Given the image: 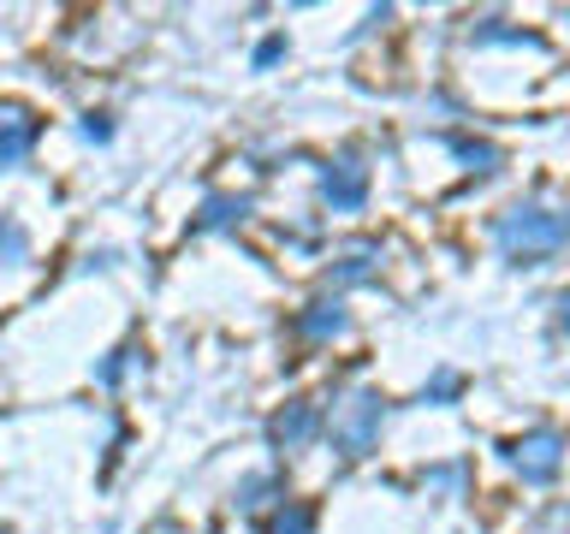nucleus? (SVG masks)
Returning a JSON list of instances; mask_svg holds the SVG:
<instances>
[{
    "label": "nucleus",
    "mask_w": 570,
    "mask_h": 534,
    "mask_svg": "<svg viewBox=\"0 0 570 534\" xmlns=\"http://www.w3.org/2000/svg\"><path fill=\"white\" fill-rule=\"evenodd\" d=\"M505 261L517 267H541L547 256H559L570 244V208H552V202H517L511 214H499L493 226Z\"/></svg>",
    "instance_id": "obj_1"
},
{
    "label": "nucleus",
    "mask_w": 570,
    "mask_h": 534,
    "mask_svg": "<svg viewBox=\"0 0 570 534\" xmlns=\"http://www.w3.org/2000/svg\"><path fill=\"white\" fill-rule=\"evenodd\" d=\"M381 427H386V398L381 392H368V386H356L345 404H333V416H327V439H333V452L338 457H368L374 445H381Z\"/></svg>",
    "instance_id": "obj_2"
},
{
    "label": "nucleus",
    "mask_w": 570,
    "mask_h": 534,
    "mask_svg": "<svg viewBox=\"0 0 570 534\" xmlns=\"http://www.w3.org/2000/svg\"><path fill=\"white\" fill-rule=\"evenodd\" d=\"M511 469L529 481V487H547V481H559L564 469V434H552V427H534V434L511 439Z\"/></svg>",
    "instance_id": "obj_3"
},
{
    "label": "nucleus",
    "mask_w": 570,
    "mask_h": 534,
    "mask_svg": "<svg viewBox=\"0 0 570 534\" xmlns=\"http://www.w3.org/2000/svg\"><path fill=\"white\" fill-rule=\"evenodd\" d=\"M321 202H327L333 214H356L368 202V167H363V155H333L327 167H321Z\"/></svg>",
    "instance_id": "obj_4"
},
{
    "label": "nucleus",
    "mask_w": 570,
    "mask_h": 534,
    "mask_svg": "<svg viewBox=\"0 0 570 534\" xmlns=\"http://www.w3.org/2000/svg\"><path fill=\"white\" fill-rule=\"evenodd\" d=\"M321 434V409L309 404V398H292V404H279L274 416H267V445H274V452H303V445H309Z\"/></svg>",
    "instance_id": "obj_5"
},
{
    "label": "nucleus",
    "mask_w": 570,
    "mask_h": 534,
    "mask_svg": "<svg viewBox=\"0 0 570 534\" xmlns=\"http://www.w3.org/2000/svg\"><path fill=\"white\" fill-rule=\"evenodd\" d=\"M36 137H42V119L24 113V107H7V113H0V172L24 167L30 149H36Z\"/></svg>",
    "instance_id": "obj_6"
},
{
    "label": "nucleus",
    "mask_w": 570,
    "mask_h": 534,
    "mask_svg": "<svg viewBox=\"0 0 570 534\" xmlns=\"http://www.w3.org/2000/svg\"><path fill=\"white\" fill-rule=\"evenodd\" d=\"M292 327H297V338H309V345H327V338H338L351 327V315H345V303H338V297H315Z\"/></svg>",
    "instance_id": "obj_7"
},
{
    "label": "nucleus",
    "mask_w": 570,
    "mask_h": 534,
    "mask_svg": "<svg viewBox=\"0 0 570 534\" xmlns=\"http://www.w3.org/2000/svg\"><path fill=\"white\" fill-rule=\"evenodd\" d=\"M244 214H249V196H208L203 214H196V231H232L244 226Z\"/></svg>",
    "instance_id": "obj_8"
},
{
    "label": "nucleus",
    "mask_w": 570,
    "mask_h": 534,
    "mask_svg": "<svg viewBox=\"0 0 570 534\" xmlns=\"http://www.w3.org/2000/svg\"><path fill=\"white\" fill-rule=\"evenodd\" d=\"M374 261H381V244H351L333 267V285H363L374 279Z\"/></svg>",
    "instance_id": "obj_9"
},
{
    "label": "nucleus",
    "mask_w": 570,
    "mask_h": 534,
    "mask_svg": "<svg viewBox=\"0 0 570 534\" xmlns=\"http://www.w3.org/2000/svg\"><path fill=\"white\" fill-rule=\"evenodd\" d=\"M309 528H315V511L297 505V498H279V511L256 523V534H309Z\"/></svg>",
    "instance_id": "obj_10"
},
{
    "label": "nucleus",
    "mask_w": 570,
    "mask_h": 534,
    "mask_svg": "<svg viewBox=\"0 0 570 534\" xmlns=\"http://www.w3.org/2000/svg\"><path fill=\"white\" fill-rule=\"evenodd\" d=\"M0 261H30V231H24V220L18 214H0Z\"/></svg>",
    "instance_id": "obj_11"
},
{
    "label": "nucleus",
    "mask_w": 570,
    "mask_h": 534,
    "mask_svg": "<svg viewBox=\"0 0 570 534\" xmlns=\"http://www.w3.org/2000/svg\"><path fill=\"white\" fill-rule=\"evenodd\" d=\"M452 155H458V160H470V172H499V149H493V142L452 137Z\"/></svg>",
    "instance_id": "obj_12"
},
{
    "label": "nucleus",
    "mask_w": 570,
    "mask_h": 534,
    "mask_svg": "<svg viewBox=\"0 0 570 534\" xmlns=\"http://www.w3.org/2000/svg\"><path fill=\"white\" fill-rule=\"evenodd\" d=\"M131 363H137V350H131V345H119V350H114V356H107V363L96 368V380H101V386H119Z\"/></svg>",
    "instance_id": "obj_13"
},
{
    "label": "nucleus",
    "mask_w": 570,
    "mask_h": 534,
    "mask_svg": "<svg viewBox=\"0 0 570 534\" xmlns=\"http://www.w3.org/2000/svg\"><path fill=\"white\" fill-rule=\"evenodd\" d=\"M267 493H274V481H267V475L238 481V511H262V505H267Z\"/></svg>",
    "instance_id": "obj_14"
},
{
    "label": "nucleus",
    "mask_w": 570,
    "mask_h": 534,
    "mask_svg": "<svg viewBox=\"0 0 570 534\" xmlns=\"http://www.w3.org/2000/svg\"><path fill=\"white\" fill-rule=\"evenodd\" d=\"M475 42H511V48H541V36H529V30H475Z\"/></svg>",
    "instance_id": "obj_15"
},
{
    "label": "nucleus",
    "mask_w": 570,
    "mask_h": 534,
    "mask_svg": "<svg viewBox=\"0 0 570 534\" xmlns=\"http://www.w3.org/2000/svg\"><path fill=\"white\" fill-rule=\"evenodd\" d=\"M279 60H285V36H267V42L256 48V60H249V66L267 71V66H279Z\"/></svg>",
    "instance_id": "obj_16"
},
{
    "label": "nucleus",
    "mask_w": 570,
    "mask_h": 534,
    "mask_svg": "<svg viewBox=\"0 0 570 534\" xmlns=\"http://www.w3.org/2000/svg\"><path fill=\"white\" fill-rule=\"evenodd\" d=\"M428 398H458V374H434V386H422V404Z\"/></svg>",
    "instance_id": "obj_17"
},
{
    "label": "nucleus",
    "mask_w": 570,
    "mask_h": 534,
    "mask_svg": "<svg viewBox=\"0 0 570 534\" xmlns=\"http://www.w3.org/2000/svg\"><path fill=\"white\" fill-rule=\"evenodd\" d=\"M83 137H96V142H107V137H114V125H107L101 113H89V119H83Z\"/></svg>",
    "instance_id": "obj_18"
},
{
    "label": "nucleus",
    "mask_w": 570,
    "mask_h": 534,
    "mask_svg": "<svg viewBox=\"0 0 570 534\" xmlns=\"http://www.w3.org/2000/svg\"><path fill=\"white\" fill-rule=\"evenodd\" d=\"M559 327H564V333H570V291H564V297H559Z\"/></svg>",
    "instance_id": "obj_19"
}]
</instances>
